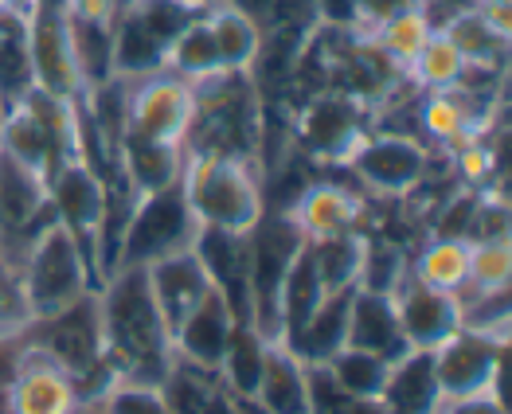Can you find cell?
I'll return each mask as SVG.
<instances>
[{
  "mask_svg": "<svg viewBox=\"0 0 512 414\" xmlns=\"http://www.w3.org/2000/svg\"><path fill=\"white\" fill-rule=\"evenodd\" d=\"M98 317H102V348L122 383L161 387L172 368L169 321L149 290L145 266H118L98 286Z\"/></svg>",
  "mask_w": 512,
  "mask_h": 414,
  "instance_id": "6da1fadb",
  "label": "cell"
},
{
  "mask_svg": "<svg viewBox=\"0 0 512 414\" xmlns=\"http://www.w3.org/2000/svg\"><path fill=\"white\" fill-rule=\"evenodd\" d=\"M83 106V102H79ZM79 106L59 102L43 90H28L16 106L4 110L0 122V153L28 168L36 180L51 184L55 172L83 161V129H79Z\"/></svg>",
  "mask_w": 512,
  "mask_h": 414,
  "instance_id": "7a4b0ae2",
  "label": "cell"
},
{
  "mask_svg": "<svg viewBox=\"0 0 512 414\" xmlns=\"http://www.w3.org/2000/svg\"><path fill=\"white\" fill-rule=\"evenodd\" d=\"M184 200L192 207L200 227L251 235L262 219V188L255 172L239 157H212V153H188L180 172Z\"/></svg>",
  "mask_w": 512,
  "mask_h": 414,
  "instance_id": "3957f363",
  "label": "cell"
},
{
  "mask_svg": "<svg viewBox=\"0 0 512 414\" xmlns=\"http://www.w3.org/2000/svg\"><path fill=\"white\" fill-rule=\"evenodd\" d=\"M192 90H196V110H192V125L184 133V141L192 145L188 153L247 161L258 141V110L251 90H247V75L223 71L215 79L192 83Z\"/></svg>",
  "mask_w": 512,
  "mask_h": 414,
  "instance_id": "277c9868",
  "label": "cell"
},
{
  "mask_svg": "<svg viewBox=\"0 0 512 414\" xmlns=\"http://www.w3.org/2000/svg\"><path fill=\"white\" fill-rule=\"evenodd\" d=\"M20 290L32 321L51 317L75 305L83 293L98 290V278L83 258V250L75 247V239L55 219L28 243V258L20 262Z\"/></svg>",
  "mask_w": 512,
  "mask_h": 414,
  "instance_id": "5b68a950",
  "label": "cell"
},
{
  "mask_svg": "<svg viewBox=\"0 0 512 414\" xmlns=\"http://www.w3.org/2000/svg\"><path fill=\"white\" fill-rule=\"evenodd\" d=\"M247 243H251V329L266 344H278L282 340V309H278L282 282H286V270L305 243V235L290 215L262 211Z\"/></svg>",
  "mask_w": 512,
  "mask_h": 414,
  "instance_id": "8992f818",
  "label": "cell"
},
{
  "mask_svg": "<svg viewBox=\"0 0 512 414\" xmlns=\"http://www.w3.org/2000/svg\"><path fill=\"white\" fill-rule=\"evenodd\" d=\"M196 235H200V223H196L192 207L184 200V188L176 180L169 188H161L153 196H141L133 204L122 247H118V266H153L169 254L192 250Z\"/></svg>",
  "mask_w": 512,
  "mask_h": 414,
  "instance_id": "52a82bcc",
  "label": "cell"
},
{
  "mask_svg": "<svg viewBox=\"0 0 512 414\" xmlns=\"http://www.w3.org/2000/svg\"><path fill=\"white\" fill-rule=\"evenodd\" d=\"M192 8L180 0H133L118 28H114V51L110 67L118 75H153L165 67L172 40L192 24Z\"/></svg>",
  "mask_w": 512,
  "mask_h": 414,
  "instance_id": "ba28073f",
  "label": "cell"
},
{
  "mask_svg": "<svg viewBox=\"0 0 512 414\" xmlns=\"http://www.w3.org/2000/svg\"><path fill=\"white\" fill-rule=\"evenodd\" d=\"M501 368H505V336L462 329L442 348H434V375L442 403H458L470 395H501Z\"/></svg>",
  "mask_w": 512,
  "mask_h": 414,
  "instance_id": "9c48e42d",
  "label": "cell"
},
{
  "mask_svg": "<svg viewBox=\"0 0 512 414\" xmlns=\"http://www.w3.org/2000/svg\"><path fill=\"white\" fill-rule=\"evenodd\" d=\"M47 204H51L55 223L75 239V247L83 250V258L98 278V231L106 219V180L86 161H71L63 172L51 176ZM98 286H102V278H98Z\"/></svg>",
  "mask_w": 512,
  "mask_h": 414,
  "instance_id": "30bf717a",
  "label": "cell"
},
{
  "mask_svg": "<svg viewBox=\"0 0 512 414\" xmlns=\"http://www.w3.org/2000/svg\"><path fill=\"white\" fill-rule=\"evenodd\" d=\"M196 110V90L188 79L161 71L149 83L129 90L126 98V133L161 141V145H184V133L192 125Z\"/></svg>",
  "mask_w": 512,
  "mask_h": 414,
  "instance_id": "8fae6325",
  "label": "cell"
},
{
  "mask_svg": "<svg viewBox=\"0 0 512 414\" xmlns=\"http://www.w3.org/2000/svg\"><path fill=\"white\" fill-rule=\"evenodd\" d=\"M192 254L200 258L212 290L223 297L235 325H251V243L247 235L200 227Z\"/></svg>",
  "mask_w": 512,
  "mask_h": 414,
  "instance_id": "7c38bea8",
  "label": "cell"
},
{
  "mask_svg": "<svg viewBox=\"0 0 512 414\" xmlns=\"http://www.w3.org/2000/svg\"><path fill=\"white\" fill-rule=\"evenodd\" d=\"M391 297H395V313H399L403 336H407V344L415 352H434L454 332L466 329V309H462L466 301H462V293L430 290L423 282L407 278Z\"/></svg>",
  "mask_w": 512,
  "mask_h": 414,
  "instance_id": "4fadbf2b",
  "label": "cell"
},
{
  "mask_svg": "<svg viewBox=\"0 0 512 414\" xmlns=\"http://www.w3.org/2000/svg\"><path fill=\"white\" fill-rule=\"evenodd\" d=\"M75 383L43 348L28 344L8 383V414H75Z\"/></svg>",
  "mask_w": 512,
  "mask_h": 414,
  "instance_id": "5bb4252c",
  "label": "cell"
},
{
  "mask_svg": "<svg viewBox=\"0 0 512 414\" xmlns=\"http://www.w3.org/2000/svg\"><path fill=\"white\" fill-rule=\"evenodd\" d=\"M348 165L360 172L364 184H372L384 196H403L411 192L423 172H427V153L411 137H364L360 149L348 157Z\"/></svg>",
  "mask_w": 512,
  "mask_h": 414,
  "instance_id": "9a60e30c",
  "label": "cell"
},
{
  "mask_svg": "<svg viewBox=\"0 0 512 414\" xmlns=\"http://www.w3.org/2000/svg\"><path fill=\"white\" fill-rule=\"evenodd\" d=\"M348 348L372 352L387 364H395V360H403L411 352L391 293L352 290V301H348Z\"/></svg>",
  "mask_w": 512,
  "mask_h": 414,
  "instance_id": "2e32d148",
  "label": "cell"
},
{
  "mask_svg": "<svg viewBox=\"0 0 512 414\" xmlns=\"http://www.w3.org/2000/svg\"><path fill=\"white\" fill-rule=\"evenodd\" d=\"M301 145L325 161H348L364 141V118L352 98H317L301 118Z\"/></svg>",
  "mask_w": 512,
  "mask_h": 414,
  "instance_id": "e0dca14e",
  "label": "cell"
},
{
  "mask_svg": "<svg viewBox=\"0 0 512 414\" xmlns=\"http://www.w3.org/2000/svg\"><path fill=\"white\" fill-rule=\"evenodd\" d=\"M145 270H149V290H153L165 321H169V332L212 293V282H208V274H204V266L192 250L169 254V258H161Z\"/></svg>",
  "mask_w": 512,
  "mask_h": 414,
  "instance_id": "ac0fdd59",
  "label": "cell"
},
{
  "mask_svg": "<svg viewBox=\"0 0 512 414\" xmlns=\"http://www.w3.org/2000/svg\"><path fill=\"white\" fill-rule=\"evenodd\" d=\"M231 329H235V321H231L223 297L212 290L172 329V356L184 364H196V368H219Z\"/></svg>",
  "mask_w": 512,
  "mask_h": 414,
  "instance_id": "d6986e66",
  "label": "cell"
},
{
  "mask_svg": "<svg viewBox=\"0 0 512 414\" xmlns=\"http://www.w3.org/2000/svg\"><path fill=\"white\" fill-rule=\"evenodd\" d=\"M348 293H329L294 332L282 336V348L290 356H298L305 368H317V364H329L344 344H348Z\"/></svg>",
  "mask_w": 512,
  "mask_h": 414,
  "instance_id": "ffe728a7",
  "label": "cell"
},
{
  "mask_svg": "<svg viewBox=\"0 0 512 414\" xmlns=\"http://www.w3.org/2000/svg\"><path fill=\"white\" fill-rule=\"evenodd\" d=\"M161 395L172 414H243V403L231 395L219 368H196V364L172 360Z\"/></svg>",
  "mask_w": 512,
  "mask_h": 414,
  "instance_id": "44dd1931",
  "label": "cell"
},
{
  "mask_svg": "<svg viewBox=\"0 0 512 414\" xmlns=\"http://www.w3.org/2000/svg\"><path fill=\"white\" fill-rule=\"evenodd\" d=\"M380 407L387 414H442V391L434 375V352H407L387 368Z\"/></svg>",
  "mask_w": 512,
  "mask_h": 414,
  "instance_id": "7402d4cb",
  "label": "cell"
},
{
  "mask_svg": "<svg viewBox=\"0 0 512 414\" xmlns=\"http://www.w3.org/2000/svg\"><path fill=\"white\" fill-rule=\"evenodd\" d=\"M118 168L129 180L133 196H153L161 188H169L180 180L184 172V145H161V141H145V137H133L122 133L118 141Z\"/></svg>",
  "mask_w": 512,
  "mask_h": 414,
  "instance_id": "603a6c76",
  "label": "cell"
},
{
  "mask_svg": "<svg viewBox=\"0 0 512 414\" xmlns=\"http://www.w3.org/2000/svg\"><path fill=\"white\" fill-rule=\"evenodd\" d=\"M251 407L258 414H309L305 364H301L298 356H290L282 344L266 348V368H262Z\"/></svg>",
  "mask_w": 512,
  "mask_h": 414,
  "instance_id": "cb8c5ba5",
  "label": "cell"
},
{
  "mask_svg": "<svg viewBox=\"0 0 512 414\" xmlns=\"http://www.w3.org/2000/svg\"><path fill=\"white\" fill-rule=\"evenodd\" d=\"M360 211H364L360 196H352L348 188H341V184H313L298 200V207L290 211V219L298 223V231L305 239H329V235L356 231Z\"/></svg>",
  "mask_w": 512,
  "mask_h": 414,
  "instance_id": "d4e9b609",
  "label": "cell"
},
{
  "mask_svg": "<svg viewBox=\"0 0 512 414\" xmlns=\"http://www.w3.org/2000/svg\"><path fill=\"white\" fill-rule=\"evenodd\" d=\"M364 243L356 231L329 235V239H305V250L313 258V270L321 278L325 293H348L360 286V270H364Z\"/></svg>",
  "mask_w": 512,
  "mask_h": 414,
  "instance_id": "484cf974",
  "label": "cell"
},
{
  "mask_svg": "<svg viewBox=\"0 0 512 414\" xmlns=\"http://www.w3.org/2000/svg\"><path fill=\"white\" fill-rule=\"evenodd\" d=\"M266 340L258 336L251 325H235L231 336H227V348H223V360H219V375L223 383L231 387V395L251 407L258 391V379H262V368H266Z\"/></svg>",
  "mask_w": 512,
  "mask_h": 414,
  "instance_id": "4316f807",
  "label": "cell"
},
{
  "mask_svg": "<svg viewBox=\"0 0 512 414\" xmlns=\"http://www.w3.org/2000/svg\"><path fill=\"white\" fill-rule=\"evenodd\" d=\"M28 90H36L32 55H28V24L24 12L0 16V106H16Z\"/></svg>",
  "mask_w": 512,
  "mask_h": 414,
  "instance_id": "83f0119b",
  "label": "cell"
},
{
  "mask_svg": "<svg viewBox=\"0 0 512 414\" xmlns=\"http://www.w3.org/2000/svg\"><path fill=\"white\" fill-rule=\"evenodd\" d=\"M165 67H172V75H180V79H188V83H204V79L223 75V63H219V51H215L208 20H192V24L172 40Z\"/></svg>",
  "mask_w": 512,
  "mask_h": 414,
  "instance_id": "f1b7e54d",
  "label": "cell"
},
{
  "mask_svg": "<svg viewBox=\"0 0 512 414\" xmlns=\"http://www.w3.org/2000/svg\"><path fill=\"white\" fill-rule=\"evenodd\" d=\"M411 278L430 286V290L462 293L470 286V243H462V239H434L423 250V258H419Z\"/></svg>",
  "mask_w": 512,
  "mask_h": 414,
  "instance_id": "f546056e",
  "label": "cell"
},
{
  "mask_svg": "<svg viewBox=\"0 0 512 414\" xmlns=\"http://www.w3.org/2000/svg\"><path fill=\"white\" fill-rule=\"evenodd\" d=\"M329 293L321 286V278H317V270H313V258H309V250L301 243V250L294 254V262H290V270H286V282H282V301H278V309H282V336L286 332H294L325 301ZM282 344V340H278Z\"/></svg>",
  "mask_w": 512,
  "mask_h": 414,
  "instance_id": "4dcf8cb0",
  "label": "cell"
},
{
  "mask_svg": "<svg viewBox=\"0 0 512 414\" xmlns=\"http://www.w3.org/2000/svg\"><path fill=\"white\" fill-rule=\"evenodd\" d=\"M430 16L423 4H411V8H403V12H395L391 20H384L380 28H376V51L391 59V63H403V67H411L415 63V55L423 51V43L430 40Z\"/></svg>",
  "mask_w": 512,
  "mask_h": 414,
  "instance_id": "1f68e13d",
  "label": "cell"
},
{
  "mask_svg": "<svg viewBox=\"0 0 512 414\" xmlns=\"http://www.w3.org/2000/svg\"><path fill=\"white\" fill-rule=\"evenodd\" d=\"M208 28H212V40H215V51H219L223 71H247L258 51L255 24L239 8L227 4V8H215L212 16H208Z\"/></svg>",
  "mask_w": 512,
  "mask_h": 414,
  "instance_id": "d6a6232c",
  "label": "cell"
},
{
  "mask_svg": "<svg viewBox=\"0 0 512 414\" xmlns=\"http://www.w3.org/2000/svg\"><path fill=\"white\" fill-rule=\"evenodd\" d=\"M423 129L434 141H442L446 149H466L477 141V125H473V110L450 90H438L423 106Z\"/></svg>",
  "mask_w": 512,
  "mask_h": 414,
  "instance_id": "836d02e7",
  "label": "cell"
},
{
  "mask_svg": "<svg viewBox=\"0 0 512 414\" xmlns=\"http://www.w3.org/2000/svg\"><path fill=\"white\" fill-rule=\"evenodd\" d=\"M466 71H470V63L462 59V51L454 47L446 32H430V40L411 63V75L427 90H454V86H462Z\"/></svg>",
  "mask_w": 512,
  "mask_h": 414,
  "instance_id": "e575fe53",
  "label": "cell"
},
{
  "mask_svg": "<svg viewBox=\"0 0 512 414\" xmlns=\"http://www.w3.org/2000/svg\"><path fill=\"white\" fill-rule=\"evenodd\" d=\"M387 368H391L387 360L372 356V352H360V348H348V344L325 364V372L333 375V383L341 391H348V395H360V399H380Z\"/></svg>",
  "mask_w": 512,
  "mask_h": 414,
  "instance_id": "d590c367",
  "label": "cell"
},
{
  "mask_svg": "<svg viewBox=\"0 0 512 414\" xmlns=\"http://www.w3.org/2000/svg\"><path fill=\"white\" fill-rule=\"evenodd\" d=\"M446 36L454 40V47L462 51V59L470 63V67H489V63H501L505 59V47L509 40L505 36H497L477 12H462L450 28H446Z\"/></svg>",
  "mask_w": 512,
  "mask_h": 414,
  "instance_id": "8d00e7d4",
  "label": "cell"
},
{
  "mask_svg": "<svg viewBox=\"0 0 512 414\" xmlns=\"http://www.w3.org/2000/svg\"><path fill=\"white\" fill-rule=\"evenodd\" d=\"M305 383H309V414H387L380 399H360L341 391L333 375L325 372V364L305 368Z\"/></svg>",
  "mask_w": 512,
  "mask_h": 414,
  "instance_id": "74e56055",
  "label": "cell"
},
{
  "mask_svg": "<svg viewBox=\"0 0 512 414\" xmlns=\"http://www.w3.org/2000/svg\"><path fill=\"white\" fill-rule=\"evenodd\" d=\"M512 278L509 239L470 243V286L477 293H505Z\"/></svg>",
  "mask_w": 512,
  "mask_h": 414,
  "instance_id": "f35d334b",
  "label": "cell"
},
{
  "mask_svg": "<svg viewBox=\"0 0 512 414\" xmlns=\"http://www.w3.org/2000/svg\"><path fill=\"white\" fill-rule=\"evenodd\" d=\"M106 414H172L161 387H145V383H118L106 399H102Z\"/></svg>",
  "mask_w": 512,
  "mask_h": 414,
  "instance_id": "ab89813d",
  "label": "cell"
},
{
  "mask_svg": "<svg viewBox=\"0 0 512 414\" xmlns=\"http://www.w3.org/2000/svg\"><path fill=\"white\" fill-rule=\"evenodd\" d=\"M32 317H28V305H24V290H20V270L0 254V332L24 329Z\"/></svg>",
  "mask_w": 512,
  "mask_h": 414,
  "instance_id": "60d3db41",
  "label": "cell"
},
{
  "mask_svg": "<svg viewBox=\"0 0 512 414\" xmlns=\"http://www.w3.org/2000/svg\"><path fill=\"white\" fill-rule=\"evenodd\" d=\"M126 12V0H67V16L75 28H94V32H110L118 28Z\"/></svg>",
  "mask_w": 512,
  "mask_h": 414,
  "instance_id": "b9f144b4",
  "label": "cell"
},
{
  "mask_svg": "<svg viewBox=\"0 0 512 414\" xmlns=\"http://www.w3.org/2000/svg\"><path fill=\"white\" fill-rule=\"evenodd\" d=\"M458 168H462L466 180H485L489 168H493V157H489V149L481 141H473L466 149H458Z\"/></svg>",
  "mask_w": 512,
  "mask_h": 414,
  "instance_id": "7bdbcfd3",
  "label": "cell"
},
{
  "mask_svg": "<svg viewBox=\"0 0 512 414\" xmlns=\"http://www.w3.org/2000/svg\"><path fill=\"white\" fill-rule=\"evenodd\" d=\"M442 414H509L505 411V399L485 391V395H470V399H458V403H446Z\"/></svg>",
  "mask_w": 512,
  "mask_h": 414,
  "instance_id": "ee69618b",
  "label": "cell"
},
{
  "mask_svg": "<svg viewBox=\"0 0 512 414\" xmlns=\"http://www.w3.org/2000/svg\"><path fill=\"white\" fill-rule=\"evenodd\" d=\"M497 36H512V4H497V0H477V8H473Z\"/></svg>",
  "mask_w": 512,
  "mask_h": 414,
  "instance_id": "f6af8a7d",
  "label": "cell"
},
{
  "mask_svg": "<svg viewBox=\"0 0 512 414\" xmlns=\"http://www.w3.org/2000/svg\"><path fill=\"white\" fill-rule=\"evenodd\" d=\"M28 8V0H0V16H8V12H24Z\"/></svg>",
  "mask_w": 512,
  "mask_h": 414,
  "instance_id": "bcb514c9",
  "label": "cell"
},
{
  "mask_svg": "<svg viewBox=\"0 0 512 414\" xmlns=\"http://www.w3.org/2000/svg\"><path fill=\"white\" fill-rule=\"evenodd\" d=\"M75 414H106L102 407H75Z\"/></svg>",
  "mask_w": 512,
  "mask_h": 414,
  "instance_id": "7dc6e473",
  "label": "cell"
},
{
  "mask_svg": "<svg viewBox=\"0 0 512 414\" xmlns=\"http://www.w3.org/2000/svg\"><path fill=\"white\" fill-rule=\"evenodd\" d=\"M180 4H188V8H196V4H208V0H180Z\"/></svg>",
  "mask_w": 512,
  "mask_h": 414,
  "instance_id": "c3c4849f",
  "label": "cell"
},
{
  "mask_svg": "<svg viewBox=\"0 0 512 414\" xmlns=\"http://www.w3.org/2000/svg\"><path fill=\"white\" fill-rule=\"evenodd\" d=\"M0 239H4V223H0Z\"/></svg>",
  "mask_w": 512,
  "mask_h": 414,
  "instance_id": "681fc988",
  "label": "cell"
},
{
  "mask_svg": "<svg viewBox=\"0 0 512 414\" xmlns=\"http://www.w3.org/2000/svg\"><path fill=\"white\" fill-rule=\"evenodd\" d=\"M0 122H4V106H0Z\"/></svg>",
  "mask_w": 512,
  "mask_h": 414,
  "instance_id": "f907efd6",
  "label": "cell"
},
{
  "mask_svg": "<svg viewBox=\"0 0 512 414\" xmlns=\"http://www.w3.org/2000/svg\"><path fill=\"white\" fill-rule=\"evenodd\" d=\"M497 4H512V0H497Z\"/></svg>",
  "mask_w": 512,
  "mask_h": 414,
  "instance_id": "816d5d0a",
  "label": "cell"
}]
</instances>
